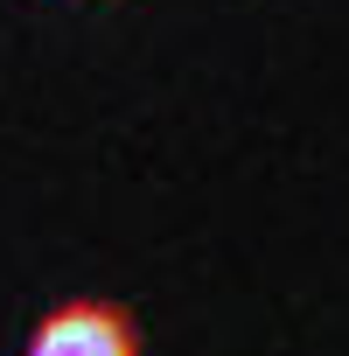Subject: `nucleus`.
Wrapping results in <instances>:
<instances>
[{
    "mask_svg": "<svg viewBox=\"0 0 349 356\" xmlns=\"http://www.w3.org/2000/svg\"><path fill=\"white\" fill-rule=\"evenodd\" d=\"M29 356H140V335H133L126 307H112V300H70V307L42 314Z\"/></svg>",
    "mask_w": 349,
    "mask_h": 356,
    "instance_id": "obj_1",
    "label": "nucleus"
}]
</instances>
